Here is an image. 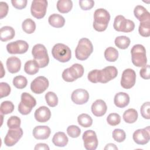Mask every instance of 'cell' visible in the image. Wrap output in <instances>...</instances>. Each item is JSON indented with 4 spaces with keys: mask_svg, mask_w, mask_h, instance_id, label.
Masks as SVG:
<instances>
[{
    "mask_svg": "<svg viewBox=\"0 0 150 150\" xmlns=\"http://www.w3.org/2000/svg\"><path fill=\"white\" fill-rule=\"evenodd\" d=\"M72 101L79 105H82L86 103L89 99V94L88 91L83 88H78L74 90L71 96Z\"/></svg>",
    "mask_w": 150,
    "mask_h": 150,
    "instance_id": "17",
    "label": "cell"
},
{
    "mask_svg": "<svg viewBox=\"0 0 150 150\" xmlns=\"http://www.w3.org/2000/svg\"><path fill=\"white\" fill-rule=\"evenodd\" d=\"M48 22L50 25L54 28H62L64 25L65 19L63 16L59 14L53 13L49 16Z\"/></svg>",
    "mask_w": 150,
    "mask_h": 150,
    "instance_id": "26",
    "label": "cell"
},
{
    "mask_svg": "<svg viewBox=\"0 0 150 150\" xmlns=\"http://www.w3.org/2000/svg\"><path fill=\"white\" fill-rule=\"evenodd\" d=\"M112 136L113 139L118 142H122L126 138L125 132L121 129H115L112 131Z\"/></svg>",
    "mask_w": 150,
    "mask_h": 150,
    "instance_id": "39",
    "label": "cell"
},
{
    "mask_svg": "<svg viewBox=\"0 0 150 150\" xmlns=\"http://www.w3.org/2000/svg\"><path fill=\"white\" fill-rule=\"evenodd\" d=\"M29 49L28 43L22 40L10 42L6 45V50L10 54H23Z\"/></svg>",
    "mask_w": 150,
    "mask_h": 150,
    "instance_id": "12",
    "label": "cell"
},
{
    "mask_svg": "<svg viewBox=\"0 0 150 150\" xmlns=\"http://www.w3.org/2000/svg\"><path fill=\"white\" fill-rule=\"evenodd\" d=\"M49 83L45 76H38L35 78L30 84L31 91L35 94H42L49 87Z\"/></svg>",
    "mask_w": 150,
    "mask_h": 150,
    "instance_id": "14",
    "label": "cell"
},
{
    "mask_svg": "<svg viewBox=\"0 0 150 150\" xmlns=\"http://www.w3.org/2000/svg\"><path fill=\"white\" fill-rule=\"evenodd\" d=\"M23 135V130L21 128L9 129L4 138V143L7 146H12L15 145Z\"/></svg>",
    "mask_w": 150,
    "mask_h": 150,
    "instance_id": "15",
    "label": "cell"
},
{
    "mask_svg": "<svg viewBox=\"0 0 150 150\" xmlns=\"http://www.w3.org/2000/svg\"><path fill=\"white\" fill-rule=\"evenodd\" d=\"M67 134L71 138H77L80 136L81 129L77 125H70L67 128Z\"/></svg>",
    "mask_w": 150,
    "mask_h": 150,
    "instance_id": "41",
    "label": "cell"
},
{
    "mask_svg": "<svg viewBox=\"0 0 150 150\" xmlns=\"http://www.w3.org/2000/svg\"><path fill=\"white\" fill-rule=\"evenodd\" d=\"M56 6L59 12L62 13H66L71 10L73 2L71 0H59Z\"/></svg>",
    "mask_w": 150,
    "mask_h": 150,
    "instance_id": "27",
    "label": "cell"
},
{
    "mask_svg": "<svg viewBox=\"0 0 150 150\" xmlns=\"http://www.w3.org/2000/svg\"><path fill=\"white\" fill-rule=\"evenodd\" d=\"M118 74V70L114 66H107L102 70H97V83H106L114 79Z\"/></svg>",
    "mask_w": 150,
    "mask_h": 150,
    "instance_id": "9",
    "label": "cell"
},
{
    "mask_svg": "<svg viewBox=\"0 0 150 150\" xmlns=\"http://www.w3.org/2000/svg\"><path fill=\"white\" fill-rule=\"evenodd\" d=\"M131 54L132 62L134 66L143 67L146 65V49L143 45L137 44L133 46L131 50Z\"/></svg>",
    "mask_w": 150,
    "mask_h": 150,
    "instance_id": "3",
    "label": "cell"
},
{
    "mask_svg": "<svg viewBox=\"0 0 150 150\" xmlns=\"http://www.w3.org/2000/svg\"><path fill=\"white\" fill-rule=\"evenodd\" d=\"M149 108H150V103L149 101L144 103L141 107L140 111L141 115L143 118L149 120L150 119V114H149Z\"/></svg>",
    "mask_w": 150,
    "mask_h": 150,
    "instance_id": "43",
    "label": "cell"
},
{
    "mask_svg": "<svg viewBox=\"0 0 150 150\" xmlns=\"http://www.w3.org/2000/svg\"><path fill=\"white\" fill-rule=\"evenodd\" d=\"M114 103L117 107L124 108L127 106L129 103V96L124 92L118 93L114 96Z\"/></svg>",
    "mask_w": 150,
    "mask_h": 150,
    "instance_id": "22",
    "label": "cell"
},
{
    "mask_svg": "<svg viewBox=\"0 0 150 150\" xmlns=\"http://www.w3.org/2000/svg\"><path fill=\"white\" fill-rule=\"evenodd\" d=\"M50 128L46 125L36 126L33 129V135L36 139H46L50 135Z\"/></svg>",
    "mask_w": 150,
    "mask_h": 150,
    "instance_id": "20",
    "label": "cell"
},
{
    "mask_svg": "<svg viewBox=\"0 0 150 150\" xmlns=\"http://www.w3.org/2000/svg\"><path fill=\"white\" fill-rule=\"evenodd\" d=\"M22 28L25 33L28 34H31L33 33L36 29V23L32 19L28 18L23 21L22 22Z\"/></svg>",
    "mask_w": 150,
    "mask_h": 150,
    "instance_id": "32",
    "label": "cell"
},
{
    "mask_svg": "<svg viewBox=\"0 0 150 150\" xmlns=\"http://www.w3.org/2000/svg\"><path fill=\"white\" fill-rule=\"evenodd\" d=\"M138 112L134 108H129L125 111L122 117L124 121L128 124L135 122L138 119Z\"/></svg>",
    "mask_w": 150,
    "mask_h": 150,
    "instance_id": "28",
    "label": "cell"
},
{
    "mask_svg": "<svg viewBox=\"0 0 150 150\" xmlns=\"http://www.w3.org/2000/svg\"><path fill=\"white\" fill-rule=\"evenodd\" d=\"M77 121L80 125L84 128H88L91 126L93 124V119L87 114H81L77 117Z\"/></svg>",
    "mask_w": 150,
    "mask_h": 150,
    "instance_id": "33",
    "label": "cell"
},
{
    "mask_svg": "<svg viewBox=\"0 0 150 150\" xmlns=\"http://www.w3.org/2000/svg\"><path fill=\"white\" fill-rule=\"evenodd\" d=\"M150 66L149 64H146L139 71L140 76L144 79H149L150 78Z\"/></svg>",
    "mask_w": 150,
    "mask_h": 150,
    "instance_id": "46",
    "label": "cell"
},
{
    "mask_svg": "<svg viewBox=\"0 0 150 150\" xmlns=\"http://www.w3.org/2000/svg\"><path fill=\"white\" fill-rule=\"evenodd\" d=\"M69 141V139L66 135V134L63 132H56L53 138L52 142L55 146L59 147L65 146Z\"/></svg>",
    "mask_w": 150,
    "mask_h": 150,
    "instance_id": "25",
    "label": "cell"
},
{
    "mask_svg": "<svg viewBox=\"0 0 150 150\" xmlns=\"http://www.w3.org/2000/svg\"><path fill=\"white\" fill-rule=\"evenodd\" d=\"M35 150H49V147L48 145L44 143H39L36 145L35 148Z\"/></svg>",
    "mask_w": 150,
    "mask_h": 150,
    "instance_id": "48",
    "label": "cell"
},
{
    "mask_svg": "<svg viewBox=\"0 0 150 150\" xmlns=\"http://www.w3.org/2000/svg\"><path fill=\"white\" fill-rule=\"evenodd\" d=\"M15 35L14 29L9 26H5L1 28L0 39L2 42H6L12 39Z\"/></svg>",
    "mask_w": 150,
    "mask_h": 150,
    "instance_id": "24",
    "label": "cell"
},
{
    "mask_svg": "<svg viewBox=\"0 0 150 150\" xmlns=\"http://www.w3.org/2000/svg\"><path fill=\"white\" fill-rule=\"evenodd\" d=\"M130 39L125 36H120L115 39L114 43L117 47L121 49H125L130 45Z\"/></svg>",
    "mask_w": 150,
    "mask_h": 150,
    "instance_id": "31",
    "label": "cell"
},
{
    "mask_svg": "<svg viewBox=\"0 0 150 150\" xmlns=\"http://www.w3.org/2000/svg\"><path fill=\"white\" fill-rule=\"evenodd\" d=\"M93 52V46L91 41L86 38L80 39L75 49L76 57L80 60H85Z\"/></svg>",
    "mask_w": 150,
    "mask_h": 150,
    "instance_id": "2",
    "label": "cell"
},
{
    "mask_svg": "<svg viewBox=\"0 0 150 150\" xmlns=\"http://www.w3.org/2000/svg\"><path fill=\"white\" fill-rule=\"evenodd\" d=\"M13 85L18 89H22L26 87L28 84L26 78L23 76H17L13 79Z\"/></svg>",
    "mask_w": 150,
    "mask_h": 150,
    "instance_id": "35",
    "label": "cell"
},
{
    "mask_svg": "<svg viewBox=\"0 0 150 150\" xmlns=\"http://www.w3.org/2000/svg\"><path fill=\"white\" fill-rule=\"evenodd\" d=\"M34 116L38 122H46L50 118L51 112L47 107L41 106L36 110Z\"/></svg>",
    "mask_w": 150,
    "mask_h": 150,
    "instance_id": "18",
    "label": "cell"
},
{
    "mask_svg": "<svg viewBox=\"0 0 150 150\" xmlns=\"http://www.w3.org/2000/svg\"><path fill=\"white\" fill-rule=\"evenodd\" d=\"M104 57L107 61L114 62L116 61L118 57V52L113 47H108L104 52Z\"/></svg>",
    "mask_w": 150,
    "mask_h": 150,
    "instance_id": "30",
    "label": "cell"
},
{
    "mask_svg": "<svg viewBox=\"0 0 150 150\" xmlns=\"http://www.w3.org/2000/svg\"><path fill=\"white\" fill-rule=\"evenodd\" d=\"M11 91V87L8 83L5 82L0 83V95L1 98L9 96Z\"/></svg>",
    "mask_w": 150,
    "mask_h": 150,
    "instance_id": "42",
    "label": "cell"
},
{
    "mask_svg": "<svg viewBox=\"0 0 150 150\" xmlns=\"http://www.w3.org/2000/svg\"><path fill=\"white\" fill-rule=\"evenodd\" d=\"M6 65L8 71L11 73H18L21 67V60L15 56H12L8 58Z\"/></svg>",
    "mask_w": 150,
    "mask_h": 150,
    "instance_id": "21",
    "label": "cell"
},
{
    "mask_svg": "<svg viewBox=\"0 0 150 150\" xmlns=\"http://www.w3.org/2000/svg\"><path fill=\"white\" fill-rule=\"evenodd\" d=\"M39 67L34 60L27 61L24 66V70L29 75H33L39 71Z\"/></svg>",
    "mask_w": 150,
    "mask_h": 150,
    "instance_id": "29",
    "label": "cell"
},
{
    "mask_svg": "<svg viewBox=\"0 0 150 150\" xmlns=\"http://www.w3.org/2000/svg\"><path fill=\"white\" fill-rule=\"evenodd\" d=\"M79 3L81 9L84 11L91 9L94 5V1L93 0H80Z\"/></svg>",
    "mask_w": 150,
    "mask_h": 150,
    "instance_id": "44",
    "label": "cell"
},
{
    "mask_svg": "<svg viewBox=\"0 0 150 150\" xmlns=\"http://www.w3.org/2000/svg\"><path fill=\"white\" fill-rule=\"evenodd\" d=\"M47 1L46 0H34L32 2L30 12L36 19L43 18L46 13Z\"/></svg>",
    "mask_w": 150,
    "mask_h": 150,
    "instance_id": "10",
    "label": "cell"
},
{
    "mask_svg": "<svg viewBox=\"0 0 150 150\" xmlns=\"http://www.w3.org/2000/svg\"><path fill=\"white\" fill-rule=\"evenodd\" d=\"M136 73L131 69H127L122 73L121 86L125 89L132 88L135 84Z\"/></svg>",
    "mask_w": 150,
    "mask_h": 150,
    "instance_id": "13",
    "label": "cell"
},
{
    "mask_svg": "<svg viewBox=\"0 0 150 150\" xmlns=\"http://www.w3.org/2000/svg\"><path fill=\"white\" fill-rule=\"evenodd\" d=\"M84 146L87 150H95L98 146V141L96 132L93 130L86 131L82 136Z\"/></svg>",
    "mask_w": 150,
    "mask_h": 150,
    "instance_id": "11",
    "label": "cell"
},
{
    "mask_svg": "<svg viewBox=\"0 0 150 150\" xmlns=\"http://www.w3.org/2000/svg\"><path fill=\"white\" fill-rule=\"evenodd\" d=\"M107 123L111 126L118 125L121 122V117L117 113H111L107 117Z\"/></svg>",
    "mask_w": 150,
    "mask_h": 150,
    "instance_id": "40",
    "label": "cell"
},
{
    "mask_svg": "<svg viewBox=\"0 0 150 150\" xmlns=\"http://www.w3.org/2000/svg\"><path fill=\"white\" fill-rule=\"evenodd\" d=\"M91 112L96 117L104 115L107 111V107L104 101L101 99L96 100L91 105Z\"/></svg>",
    "mask_w": 150,
    "mask_h": 150,
    "instance_id": "19",
    "label": "cell"
},
{
    "mask_svg": "<svg viewBox=\"0 0 150 150\" xmlns=\"http://www.w3.org/2000/svg\"><path fill=\"white\" fill-rule=\"evenodd\" d=\"M27 0H12V6L18 9H22L26 6Z\"/></svg>",
    "mask_w": 150,
    "mask_h": 150,
    "instance_id": "45",
    "label": "cell"
},
{
    "mask_svg": "<svg viewBox=\"0 0 150 150\" xmlns=\"http://www.w3.org/2000/svg\"><path fill=\"white\" fill-rule=\"evenodd\" d=\"M21 101L18 105V110L21 114L28 115L36 105V101L32 96L26 92L21 94Z\"/></svg>",
    "mask_w": 150,
    "mask_h": 150,
    "instance_id": "7",
    "label": "cell"
},
{
    "mask_svg": "<svg viewBox=\"0 0 150 150\" xmlns=\"http://www.w3.org/2000/svg\"><path fill=\"white\" fill-rule=\"evenodd\" d=\"M34 60L38 63L39 68L47 66L49 62V57L46 47L42 44L35 45L32 50Z\"/></svg>",
    "mask_w": 150,
    "mask_h": 150,
    "instance_id": "4",
    "label": "cell"
},
{
    "mask_svg": "<svg viewBox=\"0 0 150 150\" xmlns=\"http://www.w3.org/2000/svg\"><path fill=\"white\" fill-rule=\"evenodd\" d=\"M138 32L142 36L149 37L150 36V21L140 22Z\"/></svg>",
    "mask_w": 150,
    "mask_h": 150,
    "instance_id": "34",
    "label": "cell"
},
{
    "mask_svg": "<svg viewBox=\"0 0 150 150\" xmlns=\"http://www.w3.org/2000/svg\"><path fill=\"white\" fill-rule=\"evenodd\" d=\"M53 57L60 62L65 63L69 61L71 57L70 49L63 43H57L52 49Z\"/></svg>",
    "mask_w": 150,
    "mask_h": 150,
    "instance_id": "5",
    "label": "cell"
},
{
    "mask_svg": "<svg viewBox=\"0 0 150 150\" xmlns=\"http://www.w3.org/2000/svg\"><path fill=\"white\" fill-rule=\"evenodd\" d=\"M8 5L5 2H0V18L2 19L5 17L8 12Z\"/></svg>",
    "mask_w": 150,
    "mask_h": 150,
    "instance_id": "47",
    "label": "cell"
},
{
    "mask_svg": "<svg viewBox=\"0 0 150 150\" xmlns=\"http://www.w3.org/2000/svg\"><path fill=\"white\" fill-rule=\"evenodd\" d=\"M14 105L10 101H3L0 106V111L2 114L6 115L12 112L14 110Z\"/></svg>",
    "mask_w": 150,
    "mask_h": 150,
    "instance_id": "37",
    "label": "cell"
},
{
    "mask_svg": "<svg viewBox=\"0 0 150 150\" xmlns=\"http://www.w3.org/2000/svg\"><path fill=\"white\" fill-rule=\"evenodd\" d=\"M83 66L79 63L73 64L71 67L64 69L62 73L63 79L67 82H73L83 76L84 74Z\"/></svg>",
    "mask_w": 150,
    "mask_h": 150,
    "instance_id": "6",
    "label": "cell"
},
{
    "mask_svg": "<svg viewBox=\"0 0 150 150\" xmlns=\"http://www.w3.org/2000/svg\"><path fill=\"white\" fill-rule=\"evenodd\" d=\"M21 119L17 116H11L7 121V125L9 129L18 128L21 126Z\"/></svg>",
    "mask_w": 150,
    "mask_h": 150,
    "instance_id": "38",
    "label": "cell"
},
{
    "mask_svg": "<svg viewBox=\"0 0 150 150\" xmlns=\"http://www.w3.org/2000/svg\"><path fill=\"white\" fill-rule=\"evenodd\" d=\"M104 149L105 150V149H116V150H117L118 148L115 146V144L110 143V144H108L107 145H106L105 147L104 148Z\"/></svg>",
    "mask_w": 150,
    "mask_h": 150,
    "instance_id": "49",
    "label": "cell"
},
{
    "mask_svg": "<svg viewBox=\"0 0 150 150\" xmlns=\"http://www.w3.org/2000/svg\"><path fill=\"white\" fill-rule=\"evenodd\" d=\"M133 140L138 145H145L150 139L149 126L136 130L132 135Z\"/></svg>",
    "mask_w": 150,
    "mask_h": 150,
    "instance_id": "16",
    "label": "cell"
},
{
    "mask_svg": "<svg viewBox=\"0 0 150 150\" xmlns=\"http://www.w3.org/2000/svg\"><path fill=\"white\" fill-rule=\"evenodd\" d=\"M110 20V15L106 9L103 8L97 9L94 13L93 26L96 31L103 32L106 30Z\"/></svg>",
    "mask_w": 150,
    "mask_h": 150,
    "instance_id": "1",
    "label": "cell"
},
{
    "mask_svg": "<svg viewBox=\"0 0 150 150\" xmlns=\"http://www.w3.org/2000/svg\"><path fill=\"white\" fill-rule=\"evenodd\" d=\"M45 100L49 106L54 107L58 104V98L56 94L52 91H49L45 94Z\"/></svg>",
    "mask_w": 150,
    "mask_h": 150,
    "instance_id": "36",
    "label": "cell"
},
{
    "mask_svg": "<svg viewBox=\"0 0 150 150\" xmlns=\"http://www.w3.org/2000/svg\"><path fill=\"white\" fill-rule=\"evenodd\" d=\"M134 14L135 18L141 22L150 21V13L142 5H137L135 7L134 10Z\"/></svg>",
    "mask_w": 150,
    "mask_h": 150,
    "instance_id": "23",
    "label": "cell"
},
{
    "mask_svg": "<svg viewBox=\"0 0 150 150\" xmlns=\"http://www.w3.org/2000/svg\"><path fill=\"white\" fill-rule=\"evenodd\" d=\"M114 28L118 32L129 33L135 28L134 22L129 19H127L122 15H117L114 21Z\"/></svg>",
    "mask_w": 150,
    "mask_h": 150,
    "instance_id": "8",
    "label": "cell"
}]
</instances>
